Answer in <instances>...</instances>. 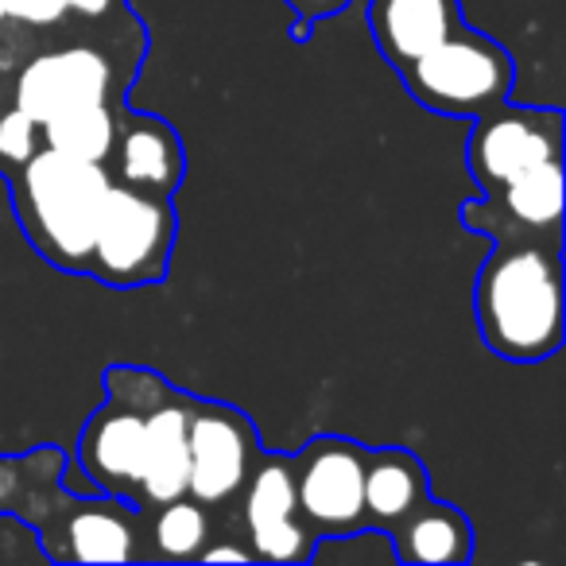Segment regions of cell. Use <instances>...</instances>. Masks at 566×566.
I'll return each mask as SVG.
<instances>
[{
    "label": "cell",
    "mask_w": 566,
    "mask_h": 566,
    "mask_svg": "<svg viewBox=\"0 0 566 566\" xmlns=\"http://www.w3.org/2000/svg\"><path fill=\"white\" fill-rule=\"evenodd\" d=\"M63 465V447L0 454V516L32 527L51 563H148L144 512L120 496L66 489Z\"/></svg>",
    "instance_id": "6da1fadb"
},
{
    "label": "cell",
    "mask_w": 566,
    "mask_h": 566,
    "mask_svg": "<svg viewBox=\"0 0 566 566\" xmlns=\"http://www.w3.org/2000/svg\"><path fill=\"white\" fill-rule=\"evenodd\" d=\"M489 354L539 365L563 349V237H496L473 283Z\"/></svg>",
    "instance_id": "7a4b0ae2"
},
{
    "label": "cell",
    "mask_w": 566,
    "mask_h": 566,
    "mask_svg": "<svg viewBox=\"0 0 566 566\" xmlns=\"http://www.w3.org/2000/svg\"><path fill=\"white\" fill-rule=\"evenodd\" d=\"M9 182L12 210L32 249L59 272L90 275L97 218L113 187L109 167L40 148Z\"/></svg>",
    "instance_id": "3957f363"
},
{
    "label": "cell",
    "mask_w": 566,
    "mask_h": 566,
    "mask_svg": "<svg viewBox=\"0 0 566 566\" xmlns=\"http://www.w3.org/2000/svg\"><path fill=\"white\" fill-rule=\"evenodd\" d=\"M400 82L423 109L439 117L473 120L493 105L509 102L516 90V63L496 40L462 24L454 35L431 48L427 55L400 66Z\"/></svg>",
    "instance_id": "277c9868"
},
{
    "label": "cell",
    "mask_w": 566,
    "mask_h": 566,
    "mask_svg": "<svg viewBox=\"0 0 566 566\" xmlns=\"http://www.w3.org/2000/svg\"><path fill=\"white\" fill-rule=\"evenodd\" d=\"M175 237H179V213L171 195H148L113 182L97 218L90 275L117 292L167 280Z\"/></svg>",
    "instance_id": "5b68a950"
},
{
    "label": "cell",
    "mask_w": 566,
    "mask_h": 566,
    "mask_svg": "<svg viewBox=\"0 0 566 566\" xmlns=\"http://www.w3.org/2000/svg\"><path fill=\"white\" fill-rule=\"evenodd\" d=\"M136 74L140 66L120 63L113 51L97 48V43H63V48L40 51L20 66L12 105L48 125L51 117L86 109V105H120L125 86L136 82Z\"/></svg>",
    "instance_id": "8992f818"
},
{
    "label": "cell",
    "mask_w": 566,
    "mask_h": 566,
    "mask_svg": "<svg viewBox=\"0 0 566 566\" xmlns=\"http://www.w3.org/2000/svg\"><path fill=\"white\" fill-rule=\"evenodd\" d=\"M105 385H117L144 411V478L140 493H136V509H156L175 496H187L190 396L144 365H109Z\"/></svg>",
    "instance_id": "52a82bcc"
},
{
    "label": "cell",
    "mask_w": 566,
    "mask_h": 566,
    "mask_svg": "<svg viewBox=\"0 0 566 566\" xmlns=\"http://www.w3.org/2000/svg\"><path fill=\"white\" fill-rule=\"evenodd\" d=\"M563 113L551 105H493L473 117V133L465 136V171L481 195H493L543 159L563 156Z\"/></svg>",
    "instance_id": "ba28073f"
},
{
    "label": "cell",
    "mask_w": 566,
    "mask_h": 566,
    "mask_svg": "<svg viewBox=\"0 0 566 566\" xmlns=\"http://www.w3.org/2000/svg\"><path fill=\"white\" fill-rule=\"evenodd\" d=\"M365 454L369 447L346 434H315L292 454L300 516L315 539L365 527Z\"/></svg>",
    "instance_id": "9c48e42d"
},
{
    "label": "cell",
    "mask_w": 566,
    "mask_h": 566,
    "mask_svg": "<svg viewBox=\"0 0 566 566\" xmlns=\"http://www.w3.org/2000/svg\"><path fill=\"white\" fill-rule=\"evenodd\" d=\"M187 442V496H195L202 509H218V504L237 501L252 462L264 450L256 427H252V419L241 408H233L226 400H202V396H190Z\"/></svg>",
    "instance_id": "30bf717a"
},
{
    "label": "cell",
    "mask_w": 566,
    "mask_h": 566,
    "mask_svg": "<svg viewBox=\"0 0 566 566\" xmlns=\"http://www.w3.org/2000/svg\"><path fill=\"white\" fill-rule=\"evenodd\" d=\"M241 516L249 527L252 558L264 563H311L315 535L307 532L295 496V465L283 454L260 450L241 485Z\"/></svg>",
    "instance_id": "8fae6325"
},
{
    "label": "cell",
    "mask_w": 566,
    "mask_h": 566,
    "mask_svg": "<svg viewBox=\"0 0 566 566\" xmlns=\"http://www.w3.org/2000/svg\"><path fill=\"white\" fill-rule=\"evenodd\" d=\"M78 465L97 493L136 504L144 478V411L117 385H105V403L78 434Z\"/></svg>",
    "instance_id": "7c38bea8"
},
{
    "label": "cell",
    "mask_w": 566,
    "mask_h": 566,
    "mask_svg": "<svg viewBox=\"0 0 566 566\" xmlns=\"http://www.w3.org/2000/svg\"><path fill=\"white\" fill-rule=\"evenodd\" d=\"M462 226L485 237H563V156L543 159L493 195L462 206Z\"/></svg>",
    "instance_id": "4fadbf2b"
},
{
    "label": "cell",
    "mask_w": 566,
    "mask_h": 566,
    "mask_svg": "<svg viewBox=\"0 0 566 566\" xmlns=\"http://www.w3.org/2000/svg\"><path fill=\"white\" fill-rule=\"evenodd\" d=\"M113 182L148 195H175L187 175V151L171 120L117 105V140L109 156Z\"/></svg>",
    "instance_id": "5bb4252c"
},
{
    "label": "cell",
    "mask_w": 566,
    "mask_h": 566,
    "mask_svg": "<svg viewBox=\"0 0 566 566\" xmlns=\"http://www.w3.org/2000/svg\"><path fill=\"white\" fill-rule=\"evenodd\" d=\"M462 24V0H369L373 43L392 71L439 48Z\"/></svg>",
    "instance_id": "9a60e30c"
},
{
    "label": "cell",
    "mask_w": 566,
    "mask_h": 566,
    "mask_svg": "<svg viewBox=\"0 0 566 566\" xmlns=\"http://www.w3.org/2000/svg\"><path fill=\"white\" fill-rule=\"evenodd\" d=\"M396 563H427V566H462L473 558V524L458 504L427 496L411 509L400 524L388 527Z\"/></svg>",
    "instance_id": "2e32d148"
},
{
    "label": "cell",
    "mask_w": 566,
    "mask_h": 566,
    "mask_svg": "<svg viewBox=\"0 0 566 566\" xmlns=\"http://www.w3.org/2000/svg\"><path fill=\"white\" fill-rule=\"evenodd\" d=\"M431 496L427 465L403 447H369L365 454V527L388 532Z\"/></svg>",
    "instance_id": "e0dca14e"
},
{
    "label": "cell",
    "mask_w": 566,
    "mask_h": 566,
    "mask_svg": "<svg viewBox=\"0 0 566 566\" xmlns=\"http://www.w3.org/2000/svg\"><path fill=\"white\" fill-rule=\"evenodd\" d=\"M144 512V551L148 563H190L210 539V512L195 496H175Z\"/></svg>",
    "instance_id": "ac0fdd59"
},
{
    "label": "cell",
    "mask_w": 566,
    "mask_h": 566,
    "mask_svg": "<svg viewBox=\"0 0 566 566\" xmlns=\"http://www.w3.org/2000/svg\"><path fill=\"white\" fill-rule=\"evenodd\" d=\"M117 140V105H86L43 125V148L63 151L82 164H109Z\"/></svg>",
    "instance_id": "d6986e66"
},
{
    "label": "cell",
    "mask_w": 566,
    "mask_h": 566,
    "mask_svg": "<svg viewBox=\"0 0 566 566\" xmlns=\"http://www.w3.org/2000/svg\"><path fill=\"white\" fill-rule=\"evenodd\" d=\"M43 148V125L28 117L20 105L0 113V175L9 179L17 167H24Z\"/></svg>",
    "instance_id": "ffe728a7"
},
{
    "label": "cell",
    "mask_w": 566,
    "mask_h": 566,
    "mask_svg": "<svg viewBox=\"0 0 566 566\" xmlns=\"http://www.w3.org/2000/svg\"><path fill=\"white\" fill-rule=\"evenodd\" d=\"M4 4H9L12 24L35 28V32L66 24V17H71V0H4Z\"/></svg>",
    "instance_id": "44dd1931"
},
{
    "label": "cell",
    "mask_w": 566,
    "mask_h": 566,
    "mask_svg": "<svg viewBox=\"0 0 566 566\" xmlns=\"http://www.w3.org/2000/svg\"><path fill=\"white\" fill-rule=\"evenodd\" d=\"M295 17V35L307 40V28L323 24V20L338 17L342 9H349V0H283Z\"/></svg>",
    "instance_id": "7402d4cb"
},
{
    "label": "cell",
    "mask_w": 566,
    "mask_h": 566,
    "mask_svg": "<svg viewBox=\"0 0 566 566\" xmlns=\"http://www.w3.org/2000/svg\"><path fill=\"white\" fill-rule=\"evenodd\" d=\"M125 0H71V24H113L125 17Z\"/></svg>",
    "instance_id": "603a6c76"
},
{
    "label": "cell",
    "mask_w": 566,
    "mask_h": 566,
    "mask_svg": "<svg viewBox=\"0 0 566 566\" xmlns=\"http://www.w3.org/2000/svg\"><path fill=\"white\" fill-rule=\"evenodd\" d=\"M252 563V547H237V543H213V539H206L202 543V551H198V563Z\"/></svg>",
    "instance_id": "cb8c5ba5"
},
{
    "label": "cell",
    "mask_w": 566,
    "mask_h": 566,
    "mask_svg": "<svg viewBox=\"0 0 566 566\" xmlns=\"http://www.w3.org/2000/svg\"><path fill=\"white\" fill-rule=\"evenodd\" d=\"M9 24V4H4V0H0V28Z\"/></svg>",
    "instance_id": "d4e9b609"
}]
</instances>
